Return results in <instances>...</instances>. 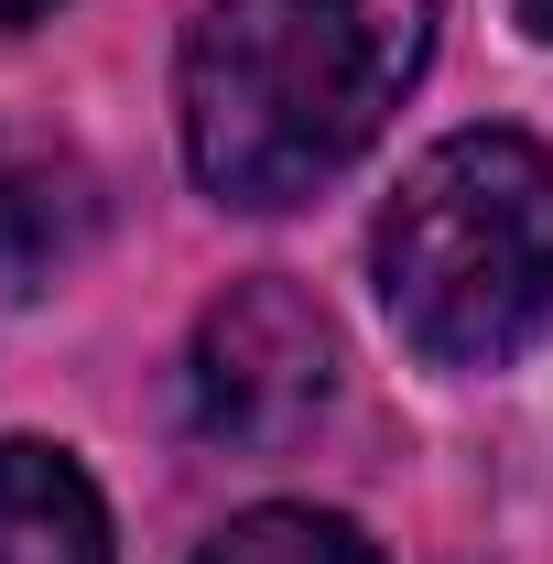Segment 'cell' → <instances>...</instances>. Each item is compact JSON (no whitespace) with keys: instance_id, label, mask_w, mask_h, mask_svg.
<instances>
[{"instance_id":"cell-1","label":"cell","mask_w":553,"mask_h":564,"mask_svg":"<svg viewBox=\"0 0 553 564\" xmlns=\"http://www.w3.org/2000/svg\"><path fill=\"white\" fill-rule=\"evenodd\" d=\"M434 55V0H207L174 55L185 163L217 207H304L337 185Z\"/></svg>"},{"instance_id":"cell-2","label":"cell","mask_w":553,"mask_h":564,"mask_svg":"<svg viewBox=\"0 0 553 564\" xmlns=\"http://www.w3.org/2000/svg\"><path fill=\"white\" fill-rule=\"evenodd\" d=\"M369 282L434 369H510L553 326V152L532 131H445L369 228Z\"/></svg>"},{"instance_id":"cell-3","label":"cell","mask_w":553,"mask_h":564,"mask_svg":"<svg viewBox=\"0 0 553 564\" xmlns=\"http://www.w3.org/2000/svg\"><path fill=\"white\" fill-rule=\"evenodd\" d=\"M337 402V326L282 272L228 282L196 315V434L228 456H282Z\"/></svg>"},{"instance_id":"cell-4","label":"cell","mask_w":553,"mask_h":564,"mask_svg":"<svg viewBox=\"0 0 553 564\" xmlns=\"http://www.w3.org/2000/svg\"><path fill=\"white\" fill-rule=\"evenodd\" d=\"M98 239V185L66 141L0 120V293H44Z\"/></svg>"},{"instance_id":"cell-5","label":"cell","mask_w":553,"mask_h":564,"mask_svg":"<svg viewBox=\"0 0 553 564\" xmlns=\"http://www.w3.org/2000/svg\"><path fill=\"white\" fill-rule=\"evenodd\" d=\"M0 564H109V499L44 434H0Z\"/></svg>"},{"instance_id":"cell-6","label":"cell","mask_w":553,"mask_h":564,"mask_svg":"<svg viewBox=\"0 0 553 564\" xmlns=\"http://www.w3.org/2000/svg\"><path fill=\"white\" fill-rule=\"evenodd\" d=\"M196 564H380L358 543V521L337 510H239Z\"/></svg>"},{"instance_id":"cell-7","label":"cell","mask_w":553,"mask_h":564,"mask_svg":"<svg viewBox=\"0 0 553 564\" xmlns=\"http://www.w3.org/2000/svg\"><path fill=\"white\" fill-rule=\"evenodd\" d=\"M44 11H55V0H0V33H11V22H44Z\"/></svg>"},{"instance_id":"cell-8","label":"cell","mask_w":553,"mask_h":564,"mask_svg":"<svg viewBox=\"0 0 553 564\" xmlns=\"http://www.w3.org/2000/svg\"><path fill=\"white\" fill-rule=\"evenodd\" d=\"M510 11H521V22H532V33L553 44V0H510Z\"/></svg>"}]
</instances>
